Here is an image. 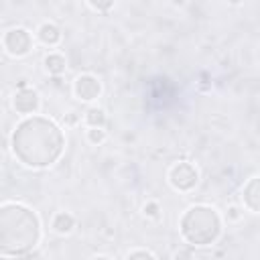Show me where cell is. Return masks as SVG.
<instances>
[{
	"instance_id": "obj_1",
	"label": "cell",
	"mask_w": 260,
	"mask_h": 260,
	"mask_svg": "<svg viewBox=\"0 0 260 260\" xmlns=\"http://www.w3.org/2000/svg\"><path fill=\"white\" fill-rule=\"evenodd\" d=\"M12 154L30 169L55 165L65 150V134L55 120L45 116L22 118L10 136Z\"/></svg>"
},
{
	"instance_id": "obj_2",
	"label": "cell",
	"mask_w": 260,
	"mask_h": 260,
	"mask_svg": "<svg viewBox=\"0 0 260 260\" xmlns=\"http://www.w3.org/2000/svg\"><path fill=\"white\" fill-rule=\"evenodd\" d=\"M43 238L37 211L22 203L0 205V254L22 256L39 246Z\"/></svg>"
},
{
	"instance_id": "obj_3",
	"label": "cell",
	"mask_w": 260,
	"mask_h": 260,
	"mask_svg": "<svg viewBox=\"0 0 260 260\" xmlns=\"http://www.w3.org/2000/svg\"><path fill=\"white\" fill-rule=\"evenodd\" d=\"M221 215L215 207L211 205H191L183 211L181 219H179V232L181 238L191 244V246H211L217 242V238L221 236Z\"/></svg>"
},
{
	"instance_id": "obj_4",
	"label": "cell",
	"mask_w": 260,
	"mask_h": 260,
	"mask_svg": "<svg viewBox=\"0 0 260 260\" xmlns=\"http://www.w3.org/2000/svg\"><path fill=\"white\" fill-rule=\"evenodd\" d=\"M167 181L169 185L179 191V193H189L197 187L199 183V171L193 162L189 160H177L169 167V173H167Z\"/></svg>"
},
{
	"instance_id": "obj_5",
	"label": "cell",
	"mask_w": 260,
	"mask_h": 260,
	"mask_svg": "<svg viewBox=\"0 0 260 260\" xmlns=\"http://www.w3.org/2000/svg\"><path fill=\"white\" fill-rule=\"evenodd\" d=\"M2 47L10 57H26L35 47L32 32L24 26H12L2 35Z\"/></svg>"
},
{
	"instance_id": "obj_6",
	"label": "cell",
	"mask_w": 260,
	"mask_h": 260,
	"mask_svg": "<svg viewBox=\"0 0 260 260\" xmlns=\"http://www.w3.org/2000/svg\"><path fill=\"white\" fill-rule=\"evenodd\" d=\"M73 95L79 100V102H85V104H91L100 98L102 93V81L98 75L93 73H79L73 81Z\"/></svg>"
},
{
	"instance_id": "obj_7",
	"label": "cell",
	"mask_w": 260,
	"mask_h": 260,
	"mask_svg": "<svg viewBox=\"0 0 260 260\" xmlns=\"http://www.w3.org/2000/svg\"><path fill=\"white\" fill-rule=\"evenodd\" d=\"M12 108L16 110V114L28 118V116H35L39 114L41 110V93L35 89V87H18L14 98H12Z\"/></svg>"
},
{
	"instance_id": "obj_8",
	"label": "cell",
	"mask_w": 260,
	"mask_h": 260,
	"mask_svg": "<svg viewBox=\"0 0 260 260\" xmlns=\"http://www.w3.org/2000/svg\"><path fill=\"white\" fill-rule=\"evenodd\" d=\"M242 201L250 213L260 211V179H258V175L250 177L248 183L242 187Z\"/></svg>"
},
{
	"instance_id": "obj_9",
	"label": "cell",
	"mask_w": 260,
	"mask_h": 260,
	"mask_svg": "<svg viewBox=\"0 0 260 260\" xmlns=\"http://www.w3.org/2000/svg\"><path fill=\"white\" fill-rule=\"evenodd\" d=\"M35 35H37V41H39L41 45H45V47H57V45L61 43V39H63L61 28H59L55 22H51V20L41 22Z\"/></svg>"
},
{
	"instance_id": "obj_10",
	"label": "cell",
	"mask_w": 260,
	"mask_h": 260,
	"mask_svg": "<svg viewBox=\"0 0 260 260\" xmlns=\"http://www.w3.org/2000/svg\"><path fill=\"white\" fill-rule=\"evenodd\" d=\"M43 65H45V71H47L49 75H55V77H59V75H63V73L67 71V59H65V55L59 53V51L47 53V55L43 57Z\"/></svg>"
},
{
	"instance_id": "obj_11",
	"label": "cell",
	"mask_w": 260,
	"mask_h": 260,
	"mask_svg": "<svg viewBox=\"0 0 260 260\" xmlns=\"http://www.w3.org/2000/svg\"><path fill=\"white\" fill-rule=\"evenodd\" d=\"M73 228H75V217L69 211H57L51 217V230L57 236H69L73 232Z\"/></svg>"
},
{
	"instance_id": "obj_12",
	"label": "cell",
	"mask_w": 260,
	"mask_h": 260,
	"mask_svg": "<svg viewBox=\"0 0 260 260\" xmlns=\"http://www.w3.org/2000/svg\"><path fill=\"white\" fill-rule=\"evenodd\" d=\"M106 112L98 106H91L85 110L83 114V122H85V128H106Z\"/></svg>"
},
{
	"instance_id": "obj_13",
	"label": "cell",
	"mask_w": 260,
	"mask_h": 260,
	"mask_svg": "<svg viewBox=\"0 0 260 260\" xmlns=\"http://www.w3.org/2000/svg\"><path fill=\"white\" fill-rule=\"evenodd\" d=\"M85 140L93 146H100L108 140V132L106 128H85Z\"/></svg>"
},
{
	"instance_id": "obj_14",
	"label": "cell",
	"mask_w": 260,
	"mask_h": 260,
	"mask_svg": "<svg viewBox=\"0 0 260 260\" xmlns=\"http://www.w3.org/2000/svg\"><path fill=\"white\" fill-rule=\"evenodd\" d=\"M142 215L148 217V219H160V215H162V207H160V203L154 201V199L146 201V203L142 205Z\"/></svg>"
},
{
	"instance_id": "obj_15",
	"label": "cell",
	"mask_w": 260,
	"mask_h": 260,
	"mask_svg": "<svg viewBox=\"0 0 260 260\" xmlns=\"http://www.w3.org/2000/svg\"><path fill=\"white\" fill-rule=\"evenodd\" d=\"M126 260H156V256H154L150 250L136 248V250H132V252L126 256Z\"/></svg>"
},
{
	"instance_id": "obj_16",
	"label": "cell",
	"mask_w": 260,
	"mask_h": 260,
	"mask_svg": "<svg viewBox=\"0 0 260 260\" xmlns=\"http://www.w3.org/2000/svg\"><path fill=\"white\" fill-rule=\"evenodd\" d=\"M242 215H244V211H242L238 205H230V207H228V213H225V219H228L230 223H236V221L242 219Z\"/></svg>"
},
{
	"instance_id": "obj_17",
	"label": "cell",
	"mask_w": 260,
	"mask_h": 260,
	"mask_svg": "<svg viewBox=\"0 0 260 260\" xmlns=\"http://www.w3.org/2000/svg\"><path fill=\"white\" fill-rule=\"evenodd\" d=\"M85 4H87V8H91L95 12H108L114 8V2H85Z\"/></svg>"
},
{
	"instance_id": "obj_18",
	"label": "cell",
	"mask_w": 260,
	"mask_h": 260,
	"mask_svg": "<svg viewBox=\"0 0 260 260\" xmlns=\"http://www.w3.org/2000/svg\"><path fill=\"white\" fill-rule=\"evenodd\" d=\"M173 260H195V256H193L191 248H179V250H175Z\"/></svg>"
},
{
	"instance_id": "obj_19",
	"label": "cell",
	"mask_w": 260,
	"mask_h": 260,
	"mask_svg": "<svg viewBox=\"0 0 260 260\" xmlns=\"http://www.w3.org/2000/svg\"><path fill=\"white\" fill-rule=\"evenodd\" d=\"M75 122H77V116H75V112H69V114H65V124L73 126Z\"/></svg>"
},
{
	"instance_id": "obj_20",
	"label": "cell",
	"mask_w": 260,
	"mask_h": 260,
	"mask_svg": "<svg viewBox=\"0 0 260 260\" xmlns=\"http://www.w3.org/2000/svg\"><path fill=\"white\" fill-rule=\"evenodd\" d=\"M93 260H112V258H108V256H102V254H100V256H95Z\"/></svg>"
}]
</instances>
